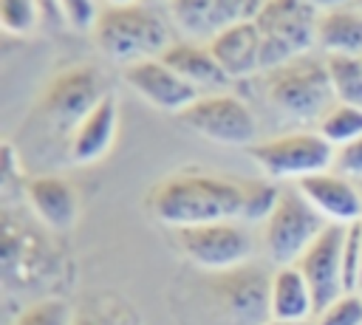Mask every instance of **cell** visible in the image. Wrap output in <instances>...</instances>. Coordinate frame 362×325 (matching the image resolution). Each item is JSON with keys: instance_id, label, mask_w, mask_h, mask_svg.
<instances>
[{"instance_id": "26", "label": "cell", "mask_w": 362, "mask_h": 325, "mask_svg": "<svg viewBox=\"0 0 362 325\" xmlns=\"http://www.w3.org/2000/svg\"><path fill=\"white\" fill-rule=\"evenodd\" d=\"M74 311L59 297H42L25 305L11 325H74Z\"/></svg>"}, {"instance_id": "7", "label": "cell", "mask_w": 362, "mask_h": 325, "mask_svg": "<svg viewBox=\"0 0 362 325\" xmlns=\"http://www.w3.org/2000/svg\"><path fill=\"white\" fill-rule=\"evenodd\" d=\"M175 246L181 254L204 268V271H226L240 263H249L252 257V235L243 226V220H218V223H201V226H184L173 229Z\"/></svg>"}, {"instance_id": "2", "label": "cell", "mask_w": 362, "mask_h": 325, "mask_svg": "<svg viewBox=\"0 0 362 325\" xmlns=\"http://www.w3.org/2000/svg\"><path fill=\"white\" fill-rule=\"evenodd\" d=\"M93 37L105 57L124 65L164 57V51L175 42L161 11L147 3L102 6L93 23Z\"/></svg>"}, {"instance_id": "22", "label": "cell", "mask_w": 362, "mask_h": 325, "mask_svg": "<svg viewBox=\"0 0 362 325\" xmlns=\"http://www.w3.org/2000/svg\"><path fill=\"white\" fill-rule=\"evenodd\" d=\"M317 133L337 150L354 138L362 136V107H354V105H342V102H334L328 107V113L317 122Z\"/></svg>"}, {"instance_id": "28", "label": "cell", "mask_w": 362, "mask_h": 325, "mask_svg": "<svg viewBox=\"0 0 362 325\" xmlns=\"http://www.w3.org/2000/svg\"><path fill=\"white\" fill-rule=\"evenodd\" d=\"M314 325H362V294H342L317 314Z\"/></svg>"}, {"instance_id": "19", "label": "cell", "mask_w": 362, "mask_h": 325, "mask_svg": "<svg viewBox=\"0 0 362 325\" xmlns=\"http://www.w3.org/2000/svg\"><path fill=\"white\" fill-rule=\"evenodd\" d=\"M119 130V105L107 93L74 130H71V158L76 164H93L99 161Z\"/></svg>"}, {"instance_id": "12", "label": "cell", "mask_w": 362, "mask_h": 325, "mask_svg": "<svg viewBox=\"0 0 362 325\" xmlns=\"http://www.w3.org/2000/svg\"><path fill=\"white\" fill-rule=\"evenodd\" d=\"M345 232L348 226L342 223H328L325 232L305 249V254L294 263L311 294H314V305L317 314L322 308H328L334 300H339L345 291V280H342V246H345Z\"/></svg>"}, {"instance_id": "37", "label": "cell", "mask_w": 362, "mask_h": 325, "mask_svg": "<svg viewBox=\"0 0 362 325\" xmlns=\"http://www.w3.org/2000/svg\"><path fill=\"white\" fill-rule=\"evenodd\" d=\"M359 294H362V291H359Z\"/></svg>"}, {"instance_id": "25", "label": "cell", "mask_w": 362, "mask_h": 325, "mask_svg": "<svg viewBox=\"0 0 362 325\" xmlns=\"http://www.w3.org/2000/svg\"><path fill=\"white\" fill-rule=\"evenodd\" d=\"M42 11L37 0H0V25L14 37H28L40 28Z\"/></svg>"}, {"instance_id": "13", "label": "cell", "mask_w": 362, "mask_h": 325, "mask_svg": "<svg viewBox=\"0 0 362 325\" xmlns=\"http://www.w3.org/2000/svg\"><path fill=\"white\" fill-rule=\"evenodd\" d=\"M263 0H170L167 11L181 28L184 40L209 42L223 28L255 20Z\"/></svg>"}, {"instance_id": "35", "label": "cell", "mask_w": 362, "mask_h": 325, "mask_svg": "<svg viewBox=\"0 0 362 325\" xmlns=\"http://www.w3.org/2000/svg\"><path fill=\"white\" fill-rule=\"evenodd\" d=\"M354 6H356V8H359V11H362V0H354Z\"/></svg>"}, {"instance_id": "21", "label": "cell", "mask_w": 362, "mask_h": 325, "mask_svg": "<svg viewBox=\"0 0 362 325\" xmlns=\"http://www.w3.org/2000/svg\"><path fill=\"white\" fill-rule=\"evenodd\" d=\"M317 48L325 57H362V11L356 6L322 11L317 23Z\"/></svg>"}, {"instance_id": "16", "label": "cell", "mask_w": 362, "mask_h": 325, "mask_svg": "<svg viewBox=\"0 0 362 325\" xmlns=\"http://www.w3.org/2000/svg\"><path fill=\"white\" fill-rule=\"evenodd\" d=\"M206 45L229 79H240V76H252L255 71H263V40L255 20H243L223 28Z\"/></svg>"}, {"instance_id": "5", "label": "cell", "mask_w": 362, "mask_h": 325, "mask_svg": "<svg viewBox=\"0 0 362 325\" xmlns=\"http://www.w3.org/2000/svg\"><path fill=\"white\" fill-rule=\"evenodd\" d=\"M325 226L328 220L303 198V192L294 184H283L277 206L263 220V246L277 266H294Z\"/></svg>"}, {"instance_id": "10", "label": "cell", "mask_w": 362, "mask_h": 325, "mask_svg": "<svg viewBox=\"0 0 362 325\" xmlns=\"http://www.w3.org/2000/svg\"><path fill=\"white\" fill-rule=\"evenodd\" d=\"M3 280L8 285L28 288L34 283H42L54 268L57 257L51 252V243L31 226V220H20L11 215V209L3 212Z\"/></svg>"}, {"instance_id": "23", "label": "cell", "mask_w": 362, "mask_h": 325, "mask_svg": "<svg viewBox=\"0 0 362 325\" xmlns=\"http://www.w3.org/2000/svg\"><path fill=\"white\" fill-rule=\"evenodd\" d=\"M337 102L362 107V57H325Z\"/></svg>"}, {"instance_id": "29", "label": "cell", "mask_w": 362, "mask_h": 325, "mask_svg": "<svg viewBox=\"0 0 362 325\" xmlns=\"http://www.w3.org/2000/svg\"><path fill=\"white\" fill-rule=\"evenodd\" d=\"M339 175L351 181H362V136L334 150V167Z\"/></svg>"}, {"instance_id": "9", "label": "cell", "mask_w": 362, "mask_h": 325, "mask_svg": "<svg viewBox=\"0 0 362 325\" xmlns=\"http://www.w3.org/2000/svg\"><path fill=\"white\" fill-rule=\"evenodd\" d=\"M269 285L272 274H266L257 263H240L226 271H215L209 291L218 311L232 325H266L269 322Z\"/></svg>"}, {"instance_id": "17", "label": "cell", "mask_w": 362, "mask_h": 325, "mask_svg": "<svg viewBox=\"0 0 362 325\" xmlns=\"http://www.w3.org/2000/svg\"><path fill=\"white\" fill-rule=\"evenodd\" d=\"M184 82H189L201 96L204 93H223V88L229 85L226 71L218 65V59L212 57L206 42L198 40H175L164 57H161Z\"/></svg>"}, {"instance_id": "32", "label": "cell", "mask_w": 362, "mask_h": 325, "mask_svg": "<svg viewBox=\"0 0 362 325\" xmlns=\"http://www.w3.org/2000/svg\"><path fill=\"white\" fill-rule=\"evenodd\" d=\"M74 325H102L96 317H88V314H79L76 319H74Z\"/></svg>"}, {"instance_id": "34", "label": "cell", "mask_w": 362, "mask_h": 325, "mask_svg": "<svg viewBox=\"0 0 362 325\" xmlns=\"http://www.w3.org/2000/svg\"><path fill=\"white\" fill-rule=\"evenodd\" d=\"M266 325H314V322H277V319H269Z\"/></svg>"}, {"instance_id": "15", "label": "cell", "mask_w": 362, "mask_h": 325, "mask_svg": "<svg viewBox=\"0 0 362 325\" xmlns=\"http://www.w3.org/2000/svg\"><path fill=\"white\" fill-rule=\"evenodd\" d=\"M294 187L328 223L351 226V223L362 220V189L351 178L339 175L337 170L308 175V178L297 181Z\"/></svg>"}, {"instance_id": "31", "label": "cell", "mask_w": 362, "mask_h": 325, "mask_svg": "<svg viewBox=\"0 0 362 325\" xmlns=\"http://www.w3.org/2000/svg\"><path fill=\"white\" fill-rule=\"evenodd\" d=\"M320 14L322 11H334V8H345V6H354V0H308Z\"/></svg>"}, {"instance_id": "4", "label": "cell", "mask_w": 362, "mask_h": 325, "mask_svg": "<svg viewBox=\"0 0 362 325\" xmlns=\"http://www.w3.org/2000/svg\"><path fill=\"white\" fill-rule=\"evenodd\" d=\"M320 11L308 0H263L255 25L263 40V71L286 65L317 45Z\"/></svg>"}, {"instance_id": "36", "label": "cell", "mask_w": 362, "mask_h": 325, "mask_svg": "<svg viewBox=\"0 0 362 325\" xmlns=\"http://www.w3.org/2000/svg\"><path fill=\"white\" fill-rule=\"evenodd\" d=\"M359 291H362V277H359Z\"/></svg>"}, {"instance_id": "6", "label": "cell", "mask_w": 362, "mask_h": 325, "mask_svg": "<svg viewBox=\"0 0 362 325\" xmlns=\"http://www.w3.org/2000/svg\"><path fill=\"white\" fill-rule=\"evenodd\" d=\"M249 155L263 170L266 178L288 181V184H297L308 175L334 167V147L317 130H297L255 141L249 147Z\"/></svg>"}, {"instance_id": "14", "label": "cell", "mask_w": 362, "mask_h": 325, "mask_svg": "<svg viewBox=\"0 0 362 325\" xmlns=\"http://www.w3.org/2000/svg\"><path fill=\"white\" fill-rule=\"evenodd\" d=\"M124 82L147 102L153 105L156 110H167V113H181L184 107H189L201 93L184 82L161 57H153V59H139V62H130L124 65L122 71Z\"/></svg>"}, {"instance_id": "27", "label": "cell", "mask_w": 362, "mask_h": 325, "mask_svg": "<svg viewBox=\"0 0 362 325\" xmlns=\"http://www.w3.org/2000/svg\"><path fill=\"white\" fill-rule=\"evenodd\" d=\"M359 277H362V220L348 226L342 246V280L348 294L359 291Z\"/></svg>"}, {"instance_id": "24", "label": "cell", "mask_w": 362, "mask_h": 325, "mask_svg": "<svg viewBox=\"0 0 362 325\" xmlns=\"http://www.w3.org/2000/svg\"><path fill=\"white\" fill-rule=\"evenodd\" d=\"M280 198V184L272 178H243V209L240 220L243 223H260L272 215Z\"/></svg>"}, {"instance_id": "18", "label": "cell", "mask_w": 362, "mask_h": 325, "mask_svg": "<svg viewBox=\"0 0 362 325\" xmlns=\"http://www.w3.org/2000/svg\"><path fill=\"white\" fill-rule=\"evenodd\" d=\"M25 198L34 212V218L45 229H71L79 212V198L71 181L59 175H37L25 184Z\"/></svg>"}, {"instance_id": "30", "label": "cell", "mask_w": 362, "mask_h": 325, "mask_svg": "<svg viewBox=\"0 0 362 325\" xmlns=\"http://www.w3.org/2000/svg\"><path fill=\"white\" fill-rule=\"evenodd\" d=\"M62 6V14H65V23L74 25V28H93L96 23V0H59Z\"/></svg>"}, {"instance_id": "11", "label": "cell", "mask_w": 362, "mask_h": 325, "mask_svg": "<svg viewBox=\"0 0 362 325\" xmlns=\"http://www.w3.org/2000/svg\"><path fill=\"white\" fill-rule=\"evenodd\" d=\"M105 96L107 93L102 88L99 73L93 68L76 65V68H65L48 79L40 107L51 124H57L62 130H74Z\"/></svg>"}, {"instance_id": "20", "label": "cell", "mask_w": 362, "mask_h": 325, "mask_svg": "<svg viewBox=\"0 0 362 325\" xmlns=\"http://www.w3.org/2000/svg\"><path fill=\"white\" fill-rule=\"evenodd\" d=\"M317 314L314 294L297 266H277L269 285V319L277 322H311Z\"/></svg>"}, {"instance_id": "8", "label": "cell", "mask_w": 362, "mask_h": 325, "mask_svg": "<svg viewBox=\"0 0 362 325\" xmlns=\"http://www.w3.org/2000/svg\"><path fill=\"white\" fill-rule=\"evenodd\" d=\"M178 122L215 141L229 147H252L257 138V119L249 105L232 93H204L189 107L178 113Z\"/></svg>"}, {"instance_id": "3", "label": "cell", "mask_w": 362, "mask_h": 325, "mask_svg": "<svg viewBox=\"0 0 362 325\" xmlns=\"http://www.w3.org/2000/svg\"><path fill=\"white\" fill-rule=\"evenodd\" d=\"M266 99L283 116L297 122H320L337 102L325 54H303L266 71Z\"/></svg>"}, {"instance_id": "33", "label": "cell", "mask_w": 362, "mask_h": 325, "mask_svg": "<svg viewBox=\"0 0 362 325\" xmlns=\"http://www.w3.org/2000/svg\"><path fill=\"white\" fill-rule=\"evenodd\" d=\"M127 3H141V0H105V6H127Z\"/></svg>"}, {"instance_id": "1", "label": "cell", "mask_w": 362, "mask_h": 325, "mask_svg": "<svg viewBox=\"0 0 362 325\" xmlns=\"http://www.w3.org/2000/svg\"><path fill=\"white\" fill-rule=\"evenodd\" d=\"M147 206L153 218L170 229L218 223V220H240L243 209V178L181 170L158 181Z\"/></svg>"}]
</instances>
